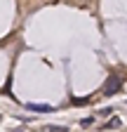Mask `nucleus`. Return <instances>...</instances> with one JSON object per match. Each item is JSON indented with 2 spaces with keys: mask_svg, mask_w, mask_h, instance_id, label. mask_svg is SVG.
Here are the masks:
<instances>
[{
  "mask_svg": "<svg viewBox=\"0 0 127 132\" xmlns=\"http://www.w3.org/2000/svg\"><path fill=\"white\" fill-rule=\"evenodd\" d=\"M118 92H122V78L113 73V76H108L106 85H104V94H106V97H113V94H118Z\"/></svg>",
  "mask_w": 127,
  "mask_h": 132,
  "instance_id": "1",
  "label": "nucleus"
},
{
  "mask_svg": "<svg viewBox=\"0 0 127 132\" xmlns=\"http://www.w3.org/2000/svg\"><path fill=\"white\" fill-rule=\"evenodd\" d=\"M26 111H38V113H50V111H54L50 104H26Z\"/></svg>",
  "mask_w": 127,
  "mask_h": 132,
  "instance_id": "2",
  "label": "nucleus"
},
{
  "mask_svg": "<svg viewBox=\"0 0 127 132\" xmlns=\"http://www.w3.org/2000/svg\"><path fill=\"white\" fill-rule=\"evenodd\" d=\"M118 125H120V118H111V120H108L101 130H111V127H118Z\"/></svg>",
  "mask_w": 127,
  "mask_h": 132,
  "instance_id": "3",
  "label": "nucleus"
},
{
  "mask_svg": "<svg viewBox=\"0 0 127 132\" xmlns=\"http://www.w3.org/2000/svg\"><path fill=\"white\" fill-rule=\"evenodd\" d=\"M45 132H66V127H61V125H47Z\"/></svg>",
  "mask_w": 127,
  "mask_h": 132,
  "instance_id": "4",
  "label": "nucleus"
},
{
  "mask_svg": "<svg viewBox=\"0 0 127 132\" xmlns=\"http://www.w3.org/2000/svg\"><path fill=\"white\" fill-rule=\"evenodd\" d=\"M113 111H115L113 106H108V109H101V111H99V116H111V113H113Z\"/></svg>",
  "mask_w": 127,
  "mask_h": 132,
  "instance_id": "5",
  "label": "nucleus"
},
{
  "mask_svg": "<svg viewBox=\"0 0 127 132\" xmlns=\"http://www.w3.org/2000/svg\"><path fill=\"white\" fill-rule=\"evenodd\" d=\"M92 123H94V120H92V118H83V120H80V125H83V127H89V125H92Z\"/></svg>",
  "mask_w": 127,
  "mask_h": 132,
  "instance_id": "6",
  "label": "nucleus"
},
{
  "mask_svg": "<svg viewBox=\"0 0 127 132\" xmlns=\"http://www.w3.org/2000/svg\"><path fill=\"white\" fill-rule=\"evenodd\" d=\"M0 120H3V116H0Z\"/></svg>",
  "mask_w": 127,
  "mask_h": 132,
  "instance_id": "7",
  "label": "nucleus"
}]
</instances>
